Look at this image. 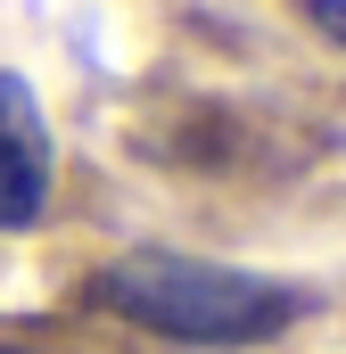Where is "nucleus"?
<instances>
[{"mask_svg":"<svg viewBox=\"0 0 346 354\" xmlns=\"http://www.w3.org/2000/svg\"><path fill=\"white\" fill-rule=\"evenodd\" d=\"M91 297L107 313H124L132 330L173 338V346H264L305 313V288L264 280V272L215 264V256H181V248H132L91 280Z\"/></svg>","mask_w":346,"mask_h":354,"instance_id":"f257e3e1","label":"nucleus"},{"mask_svg":"<svg viewBox=\"0 0 346 354\" xmlns=\"http://www.w3.org/2000/svg\"><path fill=\"white\" fill-rule=\"evenodd\" d=\"M50 206V115L25 75H0V231H33Z\"/></svg>","mask_w":346,"mask_h":354,"instance_id":"f03ea898","label":"nucleus"},{"mask_svg":"<svg viewBox=\"0 0 346 354\" xmlns=\"http://www.w3.org/2000/svg\"><path fill=\"white\" fill-rule=\"evenodd\" d=\"M305 17H313V25H322V33L346 50V0H305Z\"/></svg>","mask_w":346,"mask_h":354,"instance_id":"7ed1b4c3","label":"nucleus"},{"mask_svg":"<svg viewBox=\"0 0 346 354\" xmlns=\"http://www.w3.org/2000/svg\"><path fill=\"white\" fill-rule=\"evenodd\" d=\"M0 354H17V346H0Z\"/></svg>","mask_w":346,"mask_h":354,"instance_id":"20e7f679","label":"nucleus"}]
</instances>
